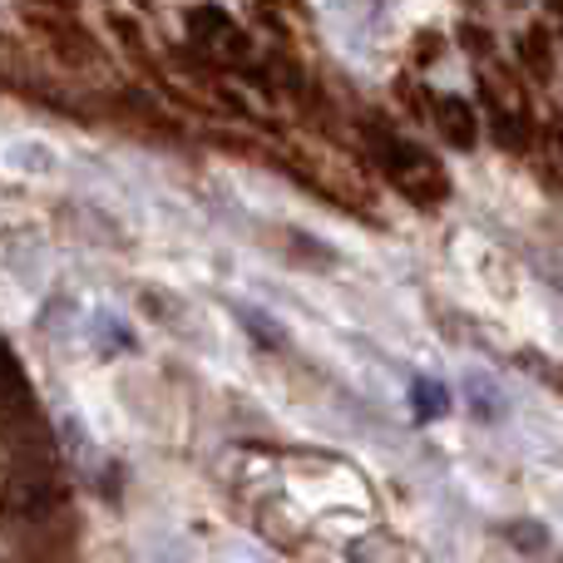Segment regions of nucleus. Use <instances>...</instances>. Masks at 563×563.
<instances>
[{
  "label": "nucleus",
  "instance_id": "obj_1",
  "mask_svg": "<svg viewBox=\"0 0 563 563\" xmlns=\"http://www.w3.org/2000/svg\"><path fill=\"white\" fill-rule=\"evenodd\" d=\"M410 406H416V416L420 420H440L450 406H455V396H450L440 380H430V376H420L416 386H410Z\"/></svg>",
  "mask_w": 563,
  "mask_h": 563
}]
</instances>
